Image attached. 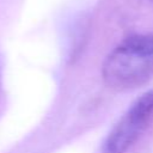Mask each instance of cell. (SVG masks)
Segmentation results:
<instances>
[{"mask_svg": "<svg viewBox=\"0 0 153 153\" xmlns=\"http://www.w3.org/2000/svg\"><path fill=\"white\" fill-rule=\"evenodd\" d=\"M103 75L112 87H135L153 75V54L121 42L106 57Z\"/></svg>", "mask_w": 153, "mask_h": 153, "instance_id": "obj_1", "label": "cell"}, {"mask_svg": "<svg viewBox=\"0 0 153 153\" xmlns=\"http://www.w3.org/2000/svg\"><path fill=\"white\" fill-rule=\"evenodd\" d=\"M153 118V90L139 97L104 142V153H126L140 137Z\"/></svg>", "mask_w": 153, "mask_h": 153, "instance_id": "obj_2", "label": "cell"}, {"mask_svg": "<svg viewBox=\"0 0 153 153\" xmlns=\"http://www.w3.org/2000/svg\"><path fill=\"white\" fill-rule=\"evenodd\" d=\"M127 36L153 38V0H128L122 11Z\"/></svg>", "mask_w": 153, "mask_h": 153, "instance_id": "obj_3", "label": "cell"}]
</instances>
